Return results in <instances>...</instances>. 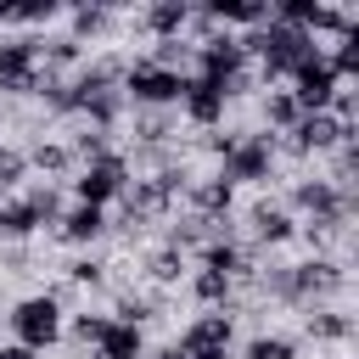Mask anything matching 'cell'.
Segmentation results:
<instances>
[{"label":"cell","instance_id":"6da1fadb","mask_svg":"<svg viewBox=\"0 0 359 359\" xmlns=\"http://www.w3.org/2000/svg\"><path fill=\"white\" fill-rule=\"evenodd\" d=\"M241 50H258V62H264V79H280V73H292L303 56H314L320 45H314V34H303V28H286V22H264V28H252L247 39H236Z\"/></svg>","mask_w":359,"mask_h":359},{"label":"cell","instance_id":"4316f807","mask_svg":"<svg viewBox=\"0 0 359 359\" xmlns=\"http://www.w3.org/2000/svg\"><path fill=\"white\" fill-rule=\"evenodd\" d=\"M101 22H107V11H95V6H84V11H73V28H79V34H95Z\"/></svg>","mask_w":359,"mask_h":359},{"label":"cell","instance_id":"ac0fdd59","mask_svg":"<svg viewBox=\"0 0 359 359\" xmlns=\"http://www.w3.org/2000/svg\"><path fill=\"white\" fill-rule=\"evenodd\" d=\"M202 269H219V275H236V269H241V252H236L230 241H208V252H202Z\"/></svg>","mask_w":359,"mask_h":359},{"label":"cell","instance_id":"83f0119b","mask_svg":"<svg viewBox=\"0 0 359 359\" xmlns=\"http://www.w3.org/2000/svg\"><path fill=\"white\" fill-rule=\"evenodd\" d=\"M0 359H34V348H22V342H11V348H0Z\"/></svg>","mask_w":359,"mask_h":359},{"label":"cell","instance_id":"2e32d148","mask_svg":"<svg viewBox=\"0 0 359 359\" xmlns=\"http://www.w3.org/2000/svg\"><path fill=\"white\" fill-rule=\"evenodd\" d=\"M191 202H196L202 224H219V213L230 208V185H224V180H208V185H196V191H191Z\"/></svg>","mask_w":359,"mask_h":359},{"label":"cell","instance_id":"e0dca14e","mask_svg":"<svg viewBox=\"0 0 359 359\" xmlns=\"http://www.w3.org/2000/svg\"><path fill=\"white\" fill-rule=\"evenodd\" d=\"M252 224H258V236H264V241H286V236H292V219H286L280 208H258V213H252Z\"/></svg>","mask_w":359,"mask_h":359},{"label":"cell","instance_id":"cb8c5ba5","mask_svg":"<svg viewBox=\"0 0 359 359\" xmlns=\"http://www.w3.org/2000/svg\"><path fill=\"white\" fill-rule=\"evenodd\" d=\"M22 168H28V157L0 146V185H17V180H22Z\"/></svg>","mask_w":359,"mask_h":359},{"label":"cell","instance_id":"d6986e66","mask_svg":"<svg viewBox=\"0 0 359 359\" xmlns=\"http://www.w3.org/2000/svg\"><path fill=\"white\" fill-rule=\"evenodd\" d=\"M292 353H297L292 337H252L247 342V359H292Z\"/></svg>","mask_w":359,"mask_h":359},{"label":"cell","instance_id":"f1b7e54d","mask_svg":"<svg viewBox=\"0 0 359 359\" xmlns=\"http://www.w3.org/2000/svg\"><path fill=\"white\" fill-rule=\"evenodd\" d=\"M185 359H230V348H202V353H185Z\"/></svg>","mask_w":359,"mask_h":359},{"label":"cell","instance_id":"9a60e30c","mask_svg":"<svg viewBox=\"0 0 359 359\" xmlns=\"http://www.w3.org/2000/svg\"><path fill=\"white\" fill-rule=\"evenodd\" d=\"M95 353H118V359H140V325H123V320H107Z\"/></svg>","mask_w":359,"mask_h":359},{"label":"cell","instance_id":"30bf717a","mask_svg":"<svg viewBox=\"0 0 359 359\" xmlns=\"http://www.w3.org/2000/svg\"><path fill=\"white\" fill-rule=\"evenodd\" d=\"M202 348H230V314H202V320H191V331L180 337V353H202Z\"/></svg>","mask_w":359,"mask_h":359},{"label":"cell","instance_id":"7c38bea8","mask_svg":"<svg viewBox=\"0 0 359 359\" xmlns=\"http://www.w3.org/2000/svg\"><path fill=\"white\" fill-rule=\"evenodd\" d=\"M208 22H241V28H264V22H269V6H258V0H213V6H208Z\"/></svg>","mask_w":359,"mask_h":359},{"label":"cell","instance_id":"4fadbf2b","mask_svg":"<svg viewBox=\"0 0 359 359\" xmlns=\"http://www.w3.org/2000/svg\"><path fill=\"white\" fill-rule=\"evenodd\" d=\"M56 224H62V236H67V241H95L107 219H101V208H84V202H73L67 213H56Z\"/></svg>","mask_w":359,"mask_h":359},{"label":"cell","instance_id":"9c48e42d","mask_svg":"<svg viewBox=\"0 0 359 359\" xmlns=\"http://www.w3.org/2000/svg\"><path fill=\"white\" fill-rule=\"evenodd\" d=\"M185 112L196 118V123H219L224 118V90L213 84V79H185Z\"/></svg>","mask_w":359,"mask_h":359},{"label":"cell","instance_id":"8fae6325","mask_svg":"<svg viewBox=\"0 0 359 359\" xmlns=\"http://www.w3.org/2000/svg\"><path fill=\"white\" fill-rule=\"evenodd\" d=\"M297 208H309L314 224H342V196H337V185H325V180L297 185Z\"/></svg>","mask_w":359,"mask_h":359},{"label":"cell","instance_id":"7402d4cb","mask_svg":"<svg viewBox=\"0 0 359 359\" xmlns=\"http://www.w3.org/2000/svg\"><path fill=\"white\" fill-rule=\"evenodd\" d=\"M28 163L56 174V168H67V163H73V151H67V146H34V157H28Z\"/></svg>","mask_w":359,"mask_h":359},{"label":"cell","instance_id":"277c9868","mask_svg":"<svg viewBox=\"0 0 359 359\" xmlns=\"http://www.w3.org/2000/svg\"><path fill=\"white\" fill-rule=\"evenodd\" d=\"M123 90H129L135 101H146V107H168V101H180V95H185V73H168V67L135 62V67L123 73Z\"/></svg>","mask_w":359,"mask_h":359},{"label":"cell","instance_id":"f546056e","mask_svg":"<svg viewBox=\"0 0 359 359\" xmlns=\"http://www.w3.org/2000/svg\"><path fill=\"white\" fill-rule=\"evenodd\" d=\"M163 359H185V353H180V348H168V353H163Z\"/></svg>","mask_w":359,"mask_h":359},{"label":"cell","instance_id":"ba28073f","mask_svg":"<svg viewBox=\"0 0 359 359\" xmlns=\"http://www.w3.org/2000/svg\"><path fill=\"white\" fill-rule=\"evenodd\" d=\"M292 135H297V146L303 151H325V146H337L342 135H353V129H342L331 112H303L297 123H292Z\"/></svg>","mask_w":359,"mask_h":359},{"label":"cell","instance_id":"3957f363","mask_svg":"<svg viewBox=\"0 0 359 359\" xmlns=\"http://www.w3.org/2000/svg\"><path fill=\"white\" fill-rule=\"evenodd\" d=\"M292 101L303 107V112H325L331 107V95L342 90V79L331 73V62H325V50H314V56H303L297 67H292Z\"/></svg>","mask_w":359,"mask_h":359},{"label":"cell","instance_id":"8992f818","mask_svg":"<svg viewBox=\"0 0 359 359\" xmlns=\"http://www.w3.org/2000/svg\"><path fill=\"white\" fill-rule=\"evenodd\" d=\"M0 90H39V45L34 39L0 45Z\"/></svg>","mask_w":359,"mask_h":359},{"label":"cell","instance_id":"5b68a950","mask_svg":"<svg viewBox=\"0 0 359 359\" xmlns=\"http://www.w3.org/2000/svg\"><path fill=\"white\" fill-rule=\"evenodd\" d=\"M123 185H129V168H123V157H95L79 180H73V191H79V202L84 208H101V202H112V196H123Z\"/></svg>","mask_w":359,"mask_h":359},{"label":"cell","instance_id":"5bb4252c","mask_svg":"<svg viewBox=\"0 0 359 359\" xmlns=\"http://www.w3.org/2000/svg\"><path fill=\"white\" fill-rule=\"evenodd\" d=\"M185 22H191V6H185V0H157V6L146 11V28L163 34V39H180Z\"/></svg>","mask_w":359,"mask_h":359},{"label":"cell","instance_id":"7a4b0ae2","mask_svg":"<svg viewBox=\"0 0 359 359\" xmlns=\"http://www.w3.org/2000/svg\"><path fill=\"white\" fill-rule=\"evenodd\" d=\"M11 331H17V342L22 348H50L56 337H62V309H56V297H22L17 309H11Z\"/></svg>","mask_w":359,"mask_h":359},{"label":"cell","instance_id":"ffe728a7","mask_svg":"<svg viewBox=\"0 0 359 359\" xmlns=\"http://www.w3.org/2000/svg\"><path fill=\"white\" fill-rule=\"evenodd\" d=\"M297 118H303V107L292 101V90H275V95H269V123H275V129H292Z\"/></svg>","mask_w":359,"mask_h":359},{"label":"cell","instance_id":"484cf974","mask_svg":"<svg viewBox=\"0 0 359 359\" xmlns=\"http://www.w3.org/2000/svg\"><path fill=\"white\" fill-rule=\"evenodd\" d=\"M73 331H79L84 342H101V331H107V314H79V320H73Z\"/></svg>","mask_w":359,"mask_h":359},{"label":"cell","instance_id":"52a82bcc","mask_svg":"<svg viewBox=\"0 0 359 359\" xmlns=\"http://www.w3.org/2000/svg\"><path fill=\"white\" fill-rule=\"evenodd\" d=\"M269 174V140L264 135H247V140H230V151H224V185H236V180H264Z\"/></svg>","mask_w":359,"mask_h":359},{"label":"cell","instance_id":"4dcf8cb0","mask_svg":"<svg viewBox=\"0 0 359 359\" xmlns=\"http://www.w3.org/2000/svg\"><path fill=\"white\" fill-rule=\"evenodd\" d=\"M95 359H118V353H95Z\"/></svg>","mask_w":359,"mask_h":359},{"label":"cell","instance_id":"d4e9b609","mask_svg":"<svg viewBox=\"0 0 359 359\" xmlns=\"http://www.w3.org/2000/svg\"><path fill=\"white\" fill-rule=\"evenodd\" d=\"M151 275H157V280H180V247L157 252V258H151Z\"/></svg>","mask_w":359,"mask_h":359},{"label":"cell","instance_id":"603a6c76","mask_svg":"<svg viewBox=\"0 0 359 359\" xmlns=\"http://www.w3.org/2000/svg\"><path fill=\"white\" fill-rule=\"evenodd\" d=\"M309 331L314 337H348V320L342 314H309Z\"/></svg>","mask_w":359,"mask_h":359},{"label":"cell","instance_id":"44dd1931","mask_svg":"<svg viewBox=\"0 0 359 359\" xmlns=\"http://www.w3.org/2000/svg\"><path fill=\"white\" fill-rule=\"evenodd\" d=\"M196 297H202V303H224V297H230V275H219V269H196Z\"/></svg>","mask_w":359,"mask_h":359}]
</instances>
